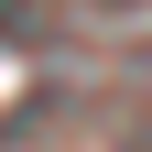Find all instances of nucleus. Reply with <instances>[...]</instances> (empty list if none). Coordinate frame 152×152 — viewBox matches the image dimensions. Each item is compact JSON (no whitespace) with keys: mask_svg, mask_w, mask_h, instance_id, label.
Instances as JSON below:
<instances>
[{"mask_svg":"<svg viewBox=\"0 0 152 152\" xmlns=\"http://www.w3.org/2000/svg\"><path fill=\"white\" fill-rule=\"evenodd\" d=\"M130 152H152V130H141V141H130Z\"/></svg>","mask_w":152,"mask_h":152,"instance_id":"1","label":"nucleus"}]
</instances>
